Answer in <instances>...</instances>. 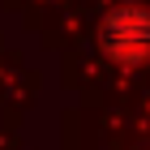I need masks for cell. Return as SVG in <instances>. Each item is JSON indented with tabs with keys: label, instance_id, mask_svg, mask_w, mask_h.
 I'll return each instance as SVG.
<instances>
[{
	"label": "cell",
	"instance_id": "1",
	"mask_svg": "<svg viewBox=\"0 0 150 150\" xmlns=\"http://www.w3.org/2000/svg\"><path fill=\"white\" fill-rule=\"evenodd\" d=\"M103 47L116 60L125 64H137L150 56V13L142 9H116L103 22Z\"/></svg>",
	"mask_w": 150,
	"mask_h": 150
}]
</instances>
